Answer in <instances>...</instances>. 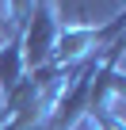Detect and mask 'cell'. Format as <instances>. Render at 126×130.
I'll return each instance as SVG.
<instances>
[{
    "instance_id": "1",
    "label": "cell",
    "mask_w": 126,
    "mask_h": 130,
    "mask_svg": "<svg viewBox=\"0 0 126 130\" xmlns=\"http://www.w3.org/2000/svg\"><path fill=\"white\" fill-rule=\"evenodd\" d=\"M122 27H126V12H115L107 23H69V27L61 23L50 65L53 69H73L88 57H99L111 42L122 38Z\"/></svg>"
},
{
    "instance_id": "3",
    "label": "cell",
    "mask_w": 126,
    "mask_h": 130,
    "mask_svg": "<svg viewBox=\"0 0 126 130\" xmlns=\"http://www.w3.org/2000/svg\"><path fill=\"white\" fill-rule=\"evenodd\" d=\"M27 77V61H23V38L4 35L0 38V100H8L12 88Z\"/></svg>"
},
{
    "instance_id": "2",
    "label": "cell",
    "mask_w": 126,
    "mask_h": 130,
    "mask_svg": "<svg viewBox=\"0 0 126 130\" xmlns=\"http://www.w3.org/2000/svg\"><path fill=\"white\" fill-rule=\"evenodd\" d=\"M61 31V12H57V0H31V15L23 23V61H27V73L46 69L53 42Z\"/></svg>"
}]
</instances>
